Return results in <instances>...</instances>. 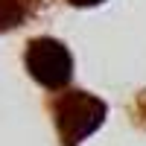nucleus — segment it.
<instances>
[{"mask_svg":"<svg viewBox=\"0 0 146 146\" xmlns=\"http://www.w3.org/2000/svg\"><path fill=\"white\" fill-rule=\"evenodd\" d=\"M70 6H76V9H88V6H100L102 0H67Z\"/></svg>","mask_w":146,"mask_h":146,"instance_id":"nucleus-5","label":"nucleus"},{"mask_svg":"<svg viewBox=\"0 0 146 146\" xmlns=\"http://www.w3.org/2000/svg\"><path fill=\"white\" fill-rule=\"evenodd\" d=\"M131 120H135L140 129H146V91L137 94V100L131 102Z\"/></svg>","mask_w":146,"mask_h":146,"instance_id":"nucleus-4","label":"nucleus"},{"mask_svg":"<svg viewBox=\"0 0 146 146\" xmlns=\"http://www.w3.org/2000/svg\"><path fill=\"white\" fill-rule=\"evenodd\" d=\"M27 70L29 76L50 91H64L73 76V56L64 41L41 35L27 44Z\"/></svg>","mask_w":146,"mask_h":146,"instance_id":"nucleus-2","label":"nucleus"},{"mask_svg":"<svg viewBox=\"0 0 146 146\" xmlns=\"http://www.w3.org/2000/svg\"><path fill=\"white\" fill-rule=\"evenodd\" d=\"M62 146H79L105 123L108 105L91 91H62L50 102Z\"/></svg>","mask_w":146,"mask_h":146,"instance_id":"nucleus-1","label":"nucleus"},{"mask_svg":"<svg viewBox=\"0 0 146 146\" xmlns=\"http://www.w3.org/2000/svg\"><path fill=\"white\" fill-rule=\"evenodd\" d=\"M44 9V0H0V32L18 29Z\"/></svg>","mask_w":146,"mask_h":146,"instance_id":"nucleus-3","label":"nucleus"}]
</instances>
